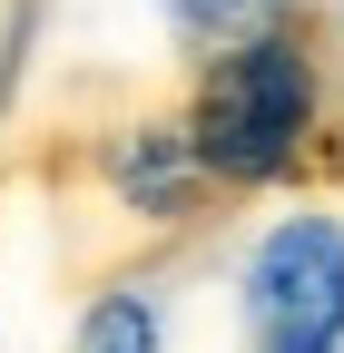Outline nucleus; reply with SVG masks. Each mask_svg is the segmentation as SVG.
Segmentation results:
<instances>
[{
	"label": "nucleus",
	"mask_w": 344,
	"mask_h": 353,
	"mask_svg": "<svg viewBox=\"0 0 344 353\" xmlns=\"http://www.w3.org/2000/svg\"><path fill=\"white\" fill-rule=\"evenodd\" d=\"M187 138L217 196H285L315 167H334V39L315 20H285L227 59H197L187 79Z\"/></svg>",
	"instance_id": "nucleus-1"
},
{
	"label": "nucleus",
	"mask_w": 344,
	"mask_h": 353,
	"mask_svg": "<svg viewBox=\"0 0 344 353\" xmlns=\"http://www.w3.org/2000/svg\"><path fill=\"white\" fill-rule=\"evenodd\" d=\"M236 314L246 353H344V216L334 206H285L256 226L236 265Z\"/></svg>",
	"instance_id": "nucleus-2"
},
{
	"label": "nucleus",
	"mask_w": 344,
	"mask_h": 353,
	"mask_svg": "<svg viewBox=\"0 0 344 353\" xmlns=\"http://www.w3.org/2000/svg\"><path fill=\"white\" fill-rule=\"evenodd\" d=\"M89 187L108 196V216H128L148 245L167 236H197L207 216H217V176L197 167V138H187V118L178 108H148V99H128L118 118L89 128Z\"/></svg>",
	"instance_id": "nucleus-3"
},
{
	"label": "nucleus",
	"mask_w": 344,
	"mask_h": 353,
	"mask_svg": "<svg viewBox=\"0 0 344 353\" xmlns=\"http://www.w3.org/2000/svg\"><path fill=\"white\" fill-rule=\"evenodd\" d=\"M157 10H167V50L197 69V59H227V50H246V39L305 20V0H157Z\"/></svg>",
	"instance_id": "nucleus-4"
},
{
	"label": "nucleus",
	"mask_w": 344,
	"mask_h": 353,
	"mask_svg": "<svg viewBox=\"0 0 344 353\" xmlns=\"http://www.w3.org/2000/svg\"><path fill=\"white\" fill-rule=\"evenodd\" d=\"M69 353H167V294L118 275L89 294V314H79V343Z\"/></svg>",
	"instance_id": "nucleus-5"
},
{
	"label": "nucleus",
	"mask_w": 344,
	"mask_h": 353,
	"mask_svg": "<svg viewBox=\"0 0 344 353\" xmlns=\"http://www.w3.org/2000/svg\"><path fill=\"white\" fill-rule=\"evenodd\" d=\"M334 176H344V128H334Z\"/></svg>",
	"instance_id": "nucleus-6"
}]
</instances>
